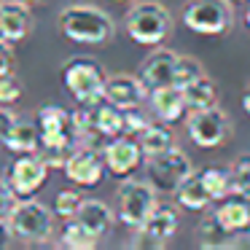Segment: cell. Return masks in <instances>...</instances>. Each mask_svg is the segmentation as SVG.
I'll list each match as a JSON object with an SVG mask.
<instances>
[{
	"label": "cell",
	"instance_id": "obj_33",
	"mask_svg": "<svg viewBox=\"0 0 250 250\" xmlns=\"http://www.w3.org/2000/svg\"><path fill=\"white\" fill-rule=\"evenodd\" d=\"M24 94V86L22 81H19L14 73H8V76H0V105H14L19 103Z\"/></svg>",
	"mask_w": 250,
	"mask_h": 250
},
{
	"label": "cell",
	"instance_id": "obj_19",
	"mask_svg": "<svg viewBox=\"0 0 250 250\" xmlns=\"http://www.w3.org/2000/svg\"><path fill=\"white\" fill-rule=\"evenodd\" d=\"M175 199H178L180 207H186V210H194V212L207 210V207L215 202V199H212V194H210V188H207V183H205V175L196 172V169L178 186V191H175Z\"/></svg>",
	"mask_w": 250,
	"mask_h": 250
},
{
	"label": "cell",
	"instance_id": "obj_43",
	"mask_svg": "<svg viewBox=\"0 0 250 250\" xmlns=\"http://www.w3.org/2000/svg\"><path fill=\"white\" fill-rule=\"evenodd\" d=\"M242 3H245V0H242Z\"/></svg>",
	"mask_w": 250,
	"mask_h": 250
},
{
	"label": "cell",
	"instance_id": "obj_21",
	"mask_svg": "<svg viewBox=\"0 0 250 250\" xmlns=\"http://www.w3.org/2000/svg\"><path fill=\"white\" fill-rule=\"evenodd\" d=\"M178 226H180V215H178V210H175V207H169V205H156L151 215H148L146 221H143V226H137V229H143L146 234H151V237L162 239V242L167 245L169 239L175 237Z\"/></svg>",
	"mask_w": 250,
	"mask_h": 250
},
{
	"label": "cell",
	"instance_id": "obj_29",
	"mask_svg": "<svg viewBox=\"0 0 250 250\" xmlns=\"http://www.w3.org/2000/svg\"><path fill=\"white\" fill-rule=\"evenodd\" d=\"M78 146H81V143H51V146H41L38 153L43 156V162L49 164L51 169H65Z\"/></svg>",
	"mask_w": 250,
	"mask_h": 250
},
{
	"label": "cell",
	"instance_id": "obj_11",
	"mask_svg": "<svg viewBox=\"0 0 250 250\" xmlns=\"http://www.w3.org/2000/svg\"><path fill=\"white\" fill-rule=\"evenodd\" d=\"M35 119H38V126L43 132V146H51V143H78L73 113L65 110L62 105H43Z\"/></svg>",
	"mask_w": 250,
	"mask_h": 250
},
{
	"label": "cell",
	"instance_id": "obj_17",
	"mask_svg": "<svg viewBox=\"0 0 250 250\" xmlns=\"http://www.w3.org/2000/svg\"><path fill=\"white\" fill-rule=\"evenodd\" d=\"M196 242L207 250H221V248H237V234L231 229H226L221 223V218L215 215V210L207 212L199 223H196V231H194Z\"/></svg>",
	"mask_w": 250,
	"mask_h": 250
},
{
	"label": "cell",
	"instance_id": "obj_25",
	"mask_svg": "<svg viewBox=\"0 0 250 250\" xmlns=\"http://www.w3.org/2000/svg\"><path fill=\"white\" fill-rule=\"evenodd\" d=\"M183 94H186V105L188 110H199V108H210V105L218 103V86L212 78L199 76L196 81H191L188 86H183Z\"/></svg>",
	"mask_w": 250,
	"mask_h": 250
},
{
	"label": "cell",
	"instance_id": "obj_23",
	"mask_svg": "<svg viewBox=\"0 0 250 250\" xmlns=\"http://www.w3.org/2000/svg\"><path fill=\"white\" fill-rule=\"evenodd\" d=\"M140 146L146 151V156H156V153H164L169 148H175V135L169 129V124L167 121H151L140 132Z\"/></svg>",
	"mask_w": 250,
	"mask_h": 250
},
{
	"label": "cell",
	"instance_id": "obj_12",
	"mask_svg": "<svg viewBox=\"0 0 250 250\" xmlns=\"http://www.w3.org/2000/svg\"><path fill=\"white\" fill-rule=\"evenodd\" d=\"M65 175L70 183L81 186V188H89V186H97L105 175V159L94 151L92 146H78L73 159L67 162Z\"/></svg>",
	"mask_w": 250,
	"mask_h": 250
},
{
	"label": "cell",
	"instance_id": "obj_32",
	"mask_svg": "<svg viewBox=\"0 0 250 250\" xmlns=\"http://www.w3.org/2000/svg\"><path fill=\"white\" fill-rule=\"evenodd\" d=\"M231 175H234V191L250 199V153L237 156V162L231 167Z\"/></svg>",
	"mask_w": 250,
	"mask_h": 250
},
{
	"label": "cell",
	"instance_id": "obj_30",
	"mask_svg": "<svg viewBox=\"0 0 250 250\" xmlns=\"http://www.w3.org/2000/svg\"><path fill=\"white\" fill-rule=\"evenodd\" d=\"M199 76H205V67L196 57H188V54H180L178 57V65H175V86H188L191 81H196Z\"/></svg>",
	"mask_w": 250,
	"mask_h": 250
},
{
	"label": "cell",
	"instance_id": "obj_27",
	"mask_svg": "<svg viewBox=\"0 0 250 250\" xmlns=\"http://www.w3.org/2000/svg\"><path fill=\"white\" fill-rule=\"evenodd\" d=\"M73 121H76V137L81 146H92L94 137H100L94 105H81L78 110H73Z\"/></svg>",
	"mask_w": 250,
	"mask_h": 250
},
{
	"label": "cell",
	"instance_id": "obj_8",
	"mask_svg": "<svg viewBox=\"0 0 250 250\" xmlns=\"http://www.w3.org/2000/svg\"><path fill=\"white\" fill-rule=\"evenodd\" d=\"M186 132L196 148H218L231 135V121L218 105H210V108L188 110Z\"/></svg>",
	"mask_w": 250,
	"mask_h": 250
},
{
	"label": "cell",
	"instance_id": "obj_22",
	"mask_svg": "<svg viewBox=\"0 0 250 250\" xmlns=\"http://www.w3.org/2000/svg\"><path fill=\"white\" fill-rule=\"evenodd\" d=\"M76 218H78V221H81L92 234H97V237L108 234L110 226H113V221H116L113 210H110V207L105 205L103 199H83L81 207H78V212H76Z\"/></svg>",
	"mask_w": 250,
	"mask_h": 250
},
{
	"label": "cell",
	"instance_id": "obj_13",
	"mask_svg": "<svg viewBox=\"0 0 250 250\" xmlns=\"http://www.w3.org/2000/svg\"><path fill=\"white\" fill-rule=\"evenodd\" d=\"M103 100H108V103H113L116 108L126 110V108L140 105L143 100H148V89H146V83L140 81V76L116 73V76H108V81H105Z\"/></svg>",
	"mask_w": 250,
	"mask_h": 250
},
{
	"label": "cell",
	"instance_id": "obj_39",
	"mask_svg": "<svg viewBox=\"0 0 250 250\" xmlns=\"http://www.w3.org/2000/svg\"><path fill=\"white\" fill-rule=\"evenodd\" d=\"M242 108L250 113V83L245 86V92H242Z\"/></svg>",
	"mask_w": 250,
	"mask_h": 250
},
{
	"label": "cell",
	"instance_id": "obj_28",
	"mask_svg": "<svg viewBox=\"0 0 250 250\" xmlns=\"http://www.w3.org/2000/svg\"><path fill=\"white\" fill-rule=\"evenodd\" d=\"M202 175H205V183H207V188H210V194H212L215 202H221L223 196L234 194V175H231V169L207 167V169H202Z\"/></svg>",
	"mask_w": 250,
	"mask_h": 250
},
{
	"label": "cell",
	"instance_id": "obj_24",
	"mask_svg": "<svg viewBox=\"0 0 250 250\" xmlns=\"http://www.w3.org/2000/svg\"><path fill=\"white\" fill-rule=\"evenodd\" d=\"M94 116H97V129L103 137H119L126 135V124H124V110L116 108L108 100H100L94 105Z\"/></svg>",
	"mask_w": 250,
	"mask_h": 250
},
{
	"label": "cell",
	"instance_id": "obj_26",
	"mask_svg": "<svg viewBox=\"0 0 250 250\" xmlns=\"http://www.w3.org/2000/svg\"><path fill=\"white\" fill-rule=\"evenodd\" d=\"M97 242H100V237L89 231L78 218H67V223L62 226L60 245H65V248H70V250H92V248H97Z\"/></svg>",
	"mask_w": 250,
	"mask_h": 250
},
{
	"label": "cell",
	"instance_id": "obj_36",
	"mask_svg": "<svg viewBox=\"0 0 250 250\" xmlns=\"http://www.w3.org/2000/svg\"><path fill=\"white\" fill-rule=\"evenodd\" d=\"M14 67H17V57H14L11 41L0 38V76H8V73H14Z\"/></svg>",
	"mask_w": 250,
	"mask_h": 250
},
{
	"label": "cell",
	"instance_id": "obj_10",
	"mask_svg": "<svg viewBox=\"0 0 250 250\" xmlns=\"http://www.w3.org/2000/svg\"><path fill=\"white\" fill-rule=\"evenodd\" d=\"M103 159H105V167H108V172L113 178H129L143 164L146 151L132 137L119 135V137H110V143L103 148Z\"/></svg>",
	"mask_w": 250,
	"mask_h": 250
},
{
	"label": "cell",
	"instance_id": "obj_16",
	"mask_svg": "<svg viewBox=\"0 0 250 250\" xmlns=\"http://www.w3.org/2000/svg\"><path fill=\"white\" fill-rule=\"evenodd\" d=\"M148 105H151V113L156 116L159 121H167V124L180 121L186 113H188V105H186L183 89L175 86V83L148 92Z\"/></svg>",
	"mask_w": 250,
	"mask_h": 250
},
{
	"label": "cell",
	"instance_id": "obj_14",
	"mask_svg": "<svg viewBox=\"0 0 250 250\" xmlns=\"http://www.w3.org/2000/svg\"><path fill=\"white\" fill-rule=\"evenodd\" d=\"M175 65H178V54H175L172 49H162V46H159L156 51H151V54L143 60L137 76L146 83L148 92H153V89L175 83Z\"/></svg>",
	"mask_w": 250,
	"mask_h": 250
},
{
	"label": "cell",
	"instance_id": "obj_7",
	"mask_svg": "<svg viewBox=\"0 0 250 250\" xmlns=\"http://www.w3.org/2000/svg\"><path fill=\"white\" fill-rule=\"evenodd\" d=\"M191 172H194V164H191L188 153H183L180 148H169L164 153L148 156V162H146V175L156 186L159 194H175L178 186Z\"/></svg>",
	"mask_w": 250,
	"mask_h": 250
},
{
	"label": "cell",
	"instance_id": "obj_18",
	"mask_svg": "<svg viewBox=\"0 0 250 250\" xmlns=\"http://www.w3.org/2000/svg\"><path fill=\"white\" fill-rule=\"evenodd\" d=\"M215 215L221 218V223L226 229H231L234 234H242L250 231V199L242 194H229L218 202L215 207Z\"/></svg>",
	"mask_w": 250,
	"mask_h": 250
},
{
	"label": "cell",
	"instance_id": "obj_42",
	"mask_svg": "<svg viewBox=\"0 0 250 250\" xmlns=\"http://www.w3.org/2000/svg\"><path fill=\"white\" fill-rule=\"evenodd\" d=\"M116 3H132V0H116Z\"/></svg>",
	"mask_w": 250,
	"mask_h": 250
},
{
	"label": "cell",
	"instance_id": "obj_15",
	"mask_svg": "<svg viewBox=\"0 0 250 250\" xmlns=\"http://www.w3.org/2000/svg\"><path fill=\"white\" fill-rule=\"evenodd\" d=\"M33 30V14L30 3L24 0H3L0 3V38L19 43Z\"/></svg>",
	"mask_w": 250,
	"mask_h": 250
},
{
	"label": "cell",
	"instance_id": "obj_41",
	"mask_svg": "<svg viewBox=\"0 0 250 250\" xmlns=\"http://www.w3.org/2000/svg\"><path fill=\"white\" fill-rule=\"evenodd\" d=\"M24 3H30V6H35V3H43V0H24Z\"/></svg>",
	"mask_w": 250,
	"mask_h": 250
},
{
	"label": "cell",
	"instance_id": "obj_5",
	"mask_svg": "<svg viewBox=\"0 0 250 250\" xmlns=\"http://www.w3.org/2000/svg\"><path fill=\"white\" fill-rule=\"evenodd\" d=\"M159 205V191L151 180H124L116 191V215L124 226H143L153 207Z\"/></svg>",
	"mask_w": 250,
	"mask_h": 250
},
{
	"label": "cell",
	"instance_id": "obj_1",
	"mask_svg": "<svg viewBox=\"0 0 250 250\" xmlns=\"http://www.w3.org/2000/svg\"><path fill=\"white\" fill-rule=\"evenodd\" d=\"M60 30L67 41L81 46H103L113 38V19L108 11L89 3L67 6L60 14Z\"/></svg>",
	"mask_w": 250,
	"mask_h": 250
},
{
	"label": "cell",
	"instance_id": "obj_34",
	"mask_svg": "<svg viewBox=\"0 0 250 250\" xmlns=\"http://www.w3.org/2000/svg\"><path fill=\"white\" fill-rule=\"evenodd\" d=\"M124 124H126V135H140V132L151 124V119H148V113L140 105H135V108L124 110Z\"/></svg>",
	"mask_w": 250,
	"mask_h": 250
},
{
	"label": "cell",
	"instance_id": "obj_4",
	"mask_svg": "<svg viewBox=\"0 0 250 250\" xmlns=\"http://www.w3.org/2000/svg\"><path fill=\"white\" fill-rule=\"evenodd\" d=\"M183 24L196 35H229L234 27L231 0H186Z\"/></svg>",
	"mask_w": 250,
	"mask_h": 250
},
{
	"label": "cell",
	"instance_id": "obj_6",
	"mask_svg": "<svg viewBox=\"0 0 250 250\" xmlns=\"http://www.w3.org/2000/svg\"><path fill=\"white\" fill-rule=\"evenodd\" d=\"M8 223L14 229V237L22 242H46L54 231V215L51 210L38 199L24 196L22 202H17V207L8 215Z\"/></svg>",
	"mask_w": 250,
	"mask_h": 250
},
{
	"label": "cell",
	"instance_id": "obj_3",
	"mask_svg": "<svg viewBox=\"0 0 250 250\" xmlns=\"http://www.w3.org/2000/svg\"><path fill=\"white\" fill-rule=\"evenodd\" d=\"M105 81H108V73L97 60L76 57L62 65V83L78 105H97L103 100Z\"/></svg>",
	"mask_w": 250,
	"mask_h": 250
},
{
	"label": "cell",
	"instance_id": "obj_37",
	"mask_svg": "<svg viewBox=\"0 0 250 250\" xmlns=\"http://www.w3.org/2000/svg\"><path fill=\"white\" fill-rule=\"evenodd\" d=\"M17 119L19 116L14 113L8 105H0V146H6V140L11 137V129H14V124H17Z\"/></svg>",
	"mask_w": 250,
	"mask_h": 250
},
{
	"label": "cell",
	"instance_id": "obj_2",
	"mask_svg": "<svg viewBox=\"0 0 250 250\" xmlns=\"http://www.w3.org/2000/svg\"><path fill=\"white\" fill-rule=\"evenodd\" d=\"M126 35L140 46H162L172 33V14L156 0H137L124 19Z\"/></svg>",
	"mask_w": 250,
	"mask_h": 250
},
{
	"label": "cell",
	"instance_id": "obj_20",
	"mask_svg": "<svg viewBox=\"0 0 250 250\" xmlns=\"http://www.w3.org/2000/svg\"><path fill=\"white\" fill-rule=\"evenodd\" d=\"M43 146V132L38 126V119H17L11 129V137L6 140V148L14 153H38Z\"/></svg>",
	"mask_w": 250,
	"mask_h": 250
},
{
	"label": "cell",
	"instance_id": "obj_31",
	"mask_svg": "<svg viewBox=\"0 0 250 250\" xmlns=\"http://www.w3.org/2000/svg\"><path fill=\"white\" fill-rule=\"evenodd\" d=\"M81 202H83V196L78 194L76 188H65V191H60L57 199H54V212L60 218H65V221H67V218H76Z\"/></svg>",
	"mask_w": 250,
	"mask_h": 250
},
{
	"label": "cell",
	"instance_id": "obj_38",
	"mask_svg": "<svg viewBox=\"0 0 250 250\" xmlns=\"http://www.w3.org/2000/svg\"><path fill=\"white\" fill-rule=\"evenodd\" d=\"M14 239L17 237H14V229H11V223H8V218L0 215V248H8Z\"/></svg>",
	"mask_w": 250,
	"mask_h": 250
},
{
	"label": "cell",
	"instance_id": "obj_35",
	"mask_svg": "<svg viewBox=\"0 0 250 250\" xmlns=\"http://www.w3.org/2000/svg\"><path fill=\"white\" fill-rule=\"evenodd\" d=\"M17 191H14V186L8 183V180H0V215L3 218H8L11 215V210L17 207Z\"/></svg>",
	"mask_w": 250,
	"mask_h": 250
},
{
	"label": "cell",
	"instance_id": "obj_40",
	"mask_svg": "<svg viewBox=\"0 0 250 250\" xmlns=\"http://www.w3.org/2000/svg\"><path fill=\"white\" fill-rule=\"evenodd\" d=\"M245 22H248V27H250V0H248V14H245Z\"/></svg>",
	"mask_w": 250,
	"mask_h": 250
},
{
	"label": "cell",
	"instance_id": "obj_9",
	"mask_svg": "<svg viewBox=\"0 0 250 250\" xmlns=\"http://www.w3.org/2000/svg\"><path fill=\"white\" fill-rule=\"evenodd\" d=\"M49 164L43 162L41 153H19V159L11 164L6 180L14 186L19 196H33L35 191L43 188L46 178H49Z\"/></svg>",
	"mask_w": 250,
	"mask_h": 250
}]
</instances>
